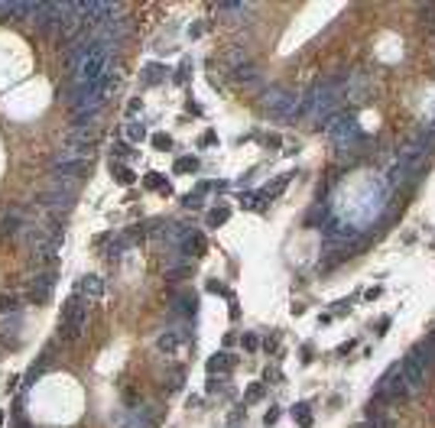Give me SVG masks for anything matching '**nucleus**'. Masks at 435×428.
Listing matches in <instances>:
<instances>
[{"instance_id": "obj_11", "label": "nucleus", "mask_w": 435, "mask_h": 428, "mask_svg": "<svg viewBox=\"0 0 435 428\" xmlns=\"http://www.w3.org/2000/svg\"><path fill=\"white\" fill-rule=\"evenodd\" d=\"M123 137H127V143H143L146 140V127L140 120H130L127 127H123Z\"/></svg>"}, {"instance_id": "obj_26", "label": "nucleus", "mask_w": 435, "mask_h": 428, "mask_svg": "<svg viewBox=\"0 0 435 428\" xmlns=\"http://www.w3.org/2000/svg\"><path fill=\"white\" fill-rule=\"evenodd\" d=\"M241 344L247 347V351H257V337H253V334H244V337H241Z\"/></svg>"}, {"instance_id": "obj_19", "label": "nucleus", "mask_w": 435, "mask_h": 428, "mask_svg": "<svg viewBox=\"0 0 435 428\" xmlns=\"http://www.w3.org/2000/svg\"><path fill=\"white\" fill-rule=\"evenodd\" d=\"M163 75H169L163 65H149L146 68V85H159V82H163Z\"/></svg>"}, {"instance_id": "obj_7", "label": "nucleus", "mask_w": 435, "mask_h": 428, "mask_svg": "<svg viewBox=\"0 0 435 428\" xmlns=\"http://www.w3.org/2000/svg\"><path fill=\"white\" fill-rule=\"evenodd\" d=\"M377 396L380 399H410V389H406V383H403L399 363H393V367L387 370V377L380 380V386H377Z\"/></svg>"}, {"instance_id": "obj_8", "label": "nucleus", "mask_w": 435, "mask_h": 428, "mask_svg": "<svg viewBox=\"0 0 435 428\" xmlns=\"http://www.w3.org/2000/svg\"><path fill=\"white\" fill-rule=\"evenodd\" d=\"M52 289H56V276L46 273V276H39V279L30 285V299L36 302V305H46L49 296H52Z\"/></svg>"}, {"instance_id": "obj_29", "label": "nucleus", "mask_w": 435, "mask_h": 428, "mask_svg": "<svg viewBox=\"0 0 435 428\" xmlns=\"http://www.w3.org/2000/svg\"><path fill=\"white\" fill-rule=\"evenodd\" d=\"M276 418H279V409H276V406H273V409H270V412H266V418H263V422H266V425H273V422H276Z\"/></svg>"}, {"instance_id": "obj_21", "label": "nucleus", "mask_w": 435, "mask_h": 428, "mask_svg": "<svg viewBox=\"0 0 435 428\" xmlns=\"http://www.w3.org/2000/svg\"><path fill=\"white\" fill-rule=\"evenodd\" d=\"M111 153H114V163H120V159H130V156H133L127 143H114V149H111Z\"/></svg>"}, {"instance_id": "obj_16", "label": "nucleus", "mask_w": 435, "mask_h": 428, "mask_svg": "<svg viewBox=\"0 0 435 428\" xmlns=\"http://www.w3.org/2000/svg\"><path fill=\"white\" fill-rule=\"evenodd\" d=\"M175 172H195V169H198V159L195 156H182V159H175Z\"/></svg>"}, {"instance_id": "obj_3", "label": "nucleus", "mask_w": 435, "mask_h": 428, "mask_svg": "<svg viewBox=\"0 0 435 428\" xmlns=\"http://www.w3.org/2000/svg\"><path fill=\"white\" fill-rule=\"evenodd\" d=\"M85 328H88V299H82V296H75V292H72V299L65 302V308H62L59 334H62V341L75 344L78 337L85 334Z\"/></svg>"}, {"instance_id": "obj_17", "label": "nucleus", "mask_w": 435, "mask_h": 428, "mask_svg": "<svg viewBox=\"0 0 435 428\" xmlns=\"http://www.w3.org/2000/svg\"><path fill=\"white\" fill-rule=\"evenodd\" d=\"M231 218V208H215L208 214V227H218V224H224V221Z\"/></svg>"}, {"instance_id": "obj_22", "label": "nucleus", "mask_w": 435, "mask_h": 428, "mask_svg": "<svg viewBox=\"0 0 435 428\" xmlns=\"http://www.w3.org/2000/svg\"><path fill=\"white\" fill-rule=\"evenodd\" d=\"M231 363H234V360H231L227 354H215V357H211V363H208V370H218V367H231Z\"/></svg>"}, {"instance_id": "obj_23", "label": "nucleus", "mask_w": 435, "mask_h": 428, "mask_svg": "<svg viewBox=\"0 0 435 428\" xmlns=\"http://www.w3.org/2000/svg\"><path fill=\"white\" fill-rule=\"evenodd\" d=\"M16 305H20V299H16V296H4V299H0V311H4V315H7V311H16Z\"/></svg>"}, {"instance_id": "obj_25", "label": "nucleus", "mask_w": 435, "mask_h": 428, "mask_svg": "<svg viewBox=\"0 0 435 428\" xmlns=\"http://www.w3.org/2000/svg\"><path fill=\"white\" fill-rule=\"evenodd\" d=\"M260 396H263V386H260V383H257V386H253L250 392H247V403H257V399H260Z\"/></svg>"}, {"instance_id": "obj_15", "label": "nucleus", "mask_w": 435, "mask_h": 428, "mask_svg": "<svg viewBox=\"0 0 435 428\" xmlns=\"http://www.w3.org/2000/svg\"><path fill=\"white\" fill-rule=\"evenodd\" d=\"M292 418H296L302 428H312V415H309V406L305 403H299V406H292Z\"/></svg>"}, {"instance_id": "obj_5", "label": "nucleus", "mask_w": 435, "mask_h": 428, "mask_svg": "<svg viewBox=\"0 0 435 428\" xmlns=\"http://www.w3.org/2000/svg\"><path fill=\"white\" fill-rule=\"evenodd\" d=\"M78 198V182L75 178H52L49 182V192L42 195V204L49 211H68Z\"/></svg>"}, {"instance_id": "obj_31", "label": "nucleus", "mask_w": 435, "mask_h": 428, "mask_svg": "<svg viewBox=\"0 0 435 428\" xmlns=\"http://www.w3.org/2000/svg\"><path fill=\"white\" fill-rule=\"evenodd\" d=\"M0 425H4V412H0Z\"/></svg>"}, {"instance_id": "obj_32", "label": "nucleus", "mask_w": 435, "mask_h": 428, "mask_svg": "<svg viewBox=\"0 0 435 428\" xmlns=\"http://www.w3.org/2000/svg\"><path fill=\"white\" fill-rule=\"evenodd\" d=\"M432 344H435V337H432Z\"/></svg>"}, {"instance_id": "obj_10", "label": "nucleus", "mask_w": 435, "mask_h": 428, "mask_svg": "<svg viewBox=\"0 0 435 428\" xmlns=\"http://www.w3.org/2000/svg\"><path fill=\"white\" fill-rule=\"evenodd\" d=\"M23 218H26V214H23V208L10 211L4 221H0V230H4V234H20V230L26 227V224H23Z\"/></svg>"}, {"instance_id": "obj_20", "label": "nucleus", "mask_w": 435, "mask_h": 428, "mask_svg": "<svg viewBox=\"0 0 435 428\" xmlns=\"http://www.w3.org/2000/svg\"><path fill=\"white\" fill-rule=\"evenodd\" d=\"M250 7L247 4H218V13H227V16H237V13H247Z\"/></svg>"}, {"instance_id": "obj_6", "label": "nucleus", "mask_w": 435, "mask_h": 428, "mask_svg": "<svg viewBox=\"0 0 435 428\" xmlns=\"http://www.w3.org/2000/svg\"><path fill=\"white\" fill-rule=\"evenodd\" d=\"M325 130H328V140H331L338 149H351L364 140V133L354 120H331V127H325Z\"/></svg>"}, {"instance_id": "obj_2", "label": "nucleus", "mask_w": 435, "mask_h": 428, "mask_svg": "<svg viewBox=\"0 0 435 428\" xmlns=\"http://www.w3.org/2000/svg\"><path fill=\"white\" fill-rule=\"evenodd\" d=\"M344 94H341V85L338 82H322L312 88V94L302 97V114H309L315 123H331L335 120V111L341 107Z\"/></svg>"}, {"instance_id": "obj_9", "label": "nucleus", "mask_w": 435, "mask_h": 428, "mask_svg": "<svg viewBox=\"0 0 435 428\" xmlns=\"http://www.w3.org/2000/svg\"><path fill=\"white\" fill-rule=\"evenodd\" d=\"M75 296H82V299H101L104 296V282L97 279V276H82V279L75 282Z\"/></svg>"}, {"instance_id": "obj_24", "label": "nucleus", "mask_w": 435, "mask_h": 428, "mask_svg": "<svg viewBox=\"0 0 435 428\" xmlns=\"http://www.w3.org/2000/svg\"><path fill=\"white\" fill-rule=\"evenodd\" d=\"M153 146H156V149H169V146H172V140L166 137V133H156V137H153Z\"/></svg>"}, {"instance_id": "obj_14", "label": "nucleus", "mask_w": 435, "mask_h": 428, "mask_svg": "<svg viewBox=\"0 0 435 428\" xmlns=\"http://www.w3.org/2000/svg\"><path fill=\"white\" fill-rule=\"evenodd\" d=\"M111 172H114V178H117V182H120V185H133V178H137V175H133V172H130V169H127V166H120V163H114V159H111Z\"/></svg>"}, {"instance_id": "obj_28", "label": "nucleus", "mask_w": 435, "mask_h": 428, "mask_svg": "<svg viewBox=\"0 0 435 428\" xmlns=\"http://www.w3.org/2000/svg\"><path fill=\"white\" fill-rule=\"evenodd\" d=\"M140 104H143V101H140V97H130V104H127V114H130V117H133V114L140 111Z\"/></svg>"}, {"instance_id": "obj_30", "label": "nucleus", "mask_w": 435, "mask_h": 428, "mask_svg": "<svg viewBox=\"0 0 435 428\" xmlns=\"http://www.w3.org/2000/svg\"><path fill=\"white\" fill-rule=\"evenodd\" d=\"M215 140H218L215 133H205V137H201V146H211V143H215Z\"/></svg>"}, {"instance_id": "obj_18", "label": "nucleus", "mask_w": 435, "mask_h": 428, "mask_svg": "<svg viewBox=\"0 0 435 428\" xmlns=\"http://www.w3.org/2000/svg\"><path fill=\"white\" fill-rule=\"evenodd\" d=\"M146 189H156V192H169V185H166V178L159 172H149L146 175Z\"/></svg>"}, {"instance_id": "obj_27", "label": "nucleus", "mask_w": 435, "mask_h": 428, "mask_svg": "<svg viewBox=\"0 0 435 428\" xmlns=\"http://www.w3.org/2000/svg\"><path fill=\"white\" fill-rule=\"evenodd\" d=\"M208 292H221V296H227V289H224V285H221L218 279H211V282H208Z\"/></svg>"}, {"instance_id": "obj_12", "label": "nucleus", "mask_w": 435, "mask_h": 428, "mask_svg": "<svg viewBox=\"0 0 435 428\" xmlns=\"http://www.w3.org/2000/svg\"><path fill=\"white\" fill-rule=\"evenodd\" d=\"M175 308H179L182 315H195V308H198V299H195L192 292H182V296H175Z\"/></svg>"}, {"instance_id": "obj_13", "label": "nucleus", "mask_w": 435, "mask_h": 428, "mask_svg": "<svg viewBox=\"0 0 435 428\" xmlns=\"http://www.w3.org/2000/svg\"><path fill=\"white\" fill-rule=\"evenodd\" d=\"M182 341H185L182 331H166L159 337V351H175V344H182Z\"/></svg>"}, {"instance_id": "obj_4", "label": "nucleus", "mask_w": 435, "mask_h": 428, "mask_svg": "<svg viewBox=\"0 0 435 428\" xmlns=\"http://www.w3.org/2000/svg\"><path fill=\"white\" fill-rule=\"evenodd\" d=\"M263 111L270 114L273 120L289 123V120H296L299 114H302V97L286 91V88H270V91L263 94Z\"/></svg>"}, {"instance_id": "obj_1", "label": "nucleus", "mask_w": 435, "mask_h": 428, "mask_svg": "<svg viewBox=\"0 0 435 428\" xmlns=\"http://www.w3.org/2000/svg\"><path fill=\"white\" fill-rule=\"evenodd\" d=\"M114 56H117V42H104V39H85L78 42L75 56H72V88H94L104 85L114 75Z\"/></svg>"}]
</instances>
